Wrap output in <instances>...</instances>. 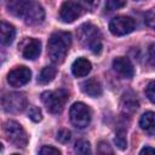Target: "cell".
Wrapping results in <instances>:
<instances>
[{
    "label": "cell",
    "mask_w": 155,
    "mask_h": 155,
    "mask_svg": "<svg viewBox=\"0 0 155 155\" xmlns=\"http://www.w3.org/2000/svg\"><path fill=\"white\" fill-rule=\"evenodd\" d=\"M7 8L8 12L17 17H21L29 25L39 24L45 18V11L42 6L36 1L15 0L7 4Z\"/></svg>",
    "instance_id": "6da1fadb"
},
{
    "label": "cell",
    "mask_w": 155,
    "mask_h": 155,
    "mask_svg": "<svg viewBox=\"0 0 155 155\" xmlns=\"http://www.w3.org/2000/svg\"><path fill=\"white\" fill-rule=\"evenodd\" d=\"M71 45V35L68 31H54L47 42V53L53 63H62Z\"/></svg>",
    "instance_id": "7a4b0ae2"
},
{
    "label": "cell",
    "mask_w": 155,
    "mask_h": 155,
    "mask_svg": "<svg viewBox=\"0 0 155 155\" xmlns=\"http://www.w3.org/2000/svg\"><path fill=\"white\" fill-rule=\"evenodd\" d=\"M78 38L80 42L88 47L94 54L102 52V35L99 29L92 23H85L78 29Z\"/></svg>",
    "instance_id": "3957f363"
},
{
    "label": "cell",
    "mask_w": 155,
    "mask_h": 155,
    "mask_svg": "<svg viewBox=\"0 0 155 155\" xmlns=\"http://www.w3.org/2000/svg\"><path fill=\"white\" fill-rule=\"evenodd\" d=\"M69 98V93L64 88L46 91L41 93V101L45 104L47 111L52 114H59L64 109V105Z\"/></svg>",
    "instance_id": "277c9868"
},
{
    "label": "cell",
    "mask_w": 155,
    "mask_h": 155,
    "mask_svg": "<svg viewBox=\"0 0 155 155\" xmlns=\"http://www.w3.org/2000/svg\"><path fill=\"white\" fill-rule=\"evenodd\" d=\"M4 132L6 136V139L12 143L15 147L24 148L28 143V136L24 128L13 120H7L4 124Z\"/></svg>",
    "instance_id": "5b68a950"
},
{
    "label": "cell",
    "mask_w": 155,
    "mask_h": 155,
    "mask_svg": "<svg viewBox=\"0 0 155 155\" xmlns=\"http://www.w3.org/2000/svg\"><path fill=\"white\" fill-rule=\"evenodd\" d=\"M69 117H70L71 124L75 127L85 128L88 126L91 121V110L86 104L81 102H76L70 107Z\"/></svg>",
    "instance_id": "8992f818"
},
{
    "label": "cell",
    "mask_w": 155,
    "mask_h": 155,
    "mask_svg": "<svg viewBox=\"0 0 155 155\" xmlns=\"http://www.w3.org/2000/svg\"><path fill=\"white\" fill-rule=\"evenodd\" d=\"M27 97L22 92H11L4 94L1 99L2 109L7 113H19L27 107Z\"/></svg>",
    "instance_id": "52a82bcc"
},
{
    "label": "cell",
    "mask_w": 155,
    "mask_h": 155,
    "mask_svg": "<svg viewBox=\"0 0 155 155\" xmlns=\"http://www.w3.org/2000/svg\"><path fill=\"white\" fill-rule=\"evenodd\" d=\"M134 19L128 16H116L109 23V30L113 35L122 36L134 30Z\"/></svg>",
    "instance_id": "ba28073f"
},
{
    "label": "cell",
    "mask_w": 155,
    "mask_h": 155,
    "mask_svg": "<svg viewBox=\"0 0 155 155\" xmlns=\"http://www.w3.org/2000/svg\"><path fill=\"white\" fill-rule=\"evenodd\" d=\"M86 11L82 2L76 1H65L62 4L59 10V18L64 23H71L78 19Z\"/></svg>",
    "instance_id": "9c48e42d"
},
{
    "label": "cell",
    "mask_w": 155,
    "mask_h": 155,
    "mask_svg": "<svg viewBox=\"0 0 155 155\" xmlns=\"http://www.w3.org/2000/svg\"><path fill=\"white\" fill-rule=\"evenodd\" d=\"M31 71L29 68L22 65L12 69L7 75V81L12 87H21L30 81Z\"/></svg>",
    "instance_id": "30bf717a"
},
{
    "label": "cell",
    "mask_w": 155,
    "mask_h": 155,
    "mask_svg": "<svg viewBox=\"0 0 155 155\" xmlns=\"http://www.w3.org/2000/svg\"><path fill=\"white\" fill-rule=\"evenodd\" d=\"M21 52L25 59H36L41 52V42L38 39L27 38L21 45Z\"/></svg>",
    "instance_id": "8fae6325"
},
{
    "label": "cell",
    "mask_w": 155,
    "mask_h": 155,
    "mask_svg": "<svg viewBox=\"0 0 155 155\" xmlns=\"http://www.w3.org/2000/svg\"><path fill=\"white\" fill-rule=\"evenodd\" d=\"M113 68L122 78L131 79L134 75L133 64L131 63V61L127 57H116L113 61Z\"/></svg>",
    "instance_id": "7c38bea8"
},
{
    "label": "cell",
    "mask_w": 155,
    "mask_h": 155,
    "mask_svg": "<svg viewBox=\"0 0 155 155\" xmlns=\"http://www.w3.org/2000/svg\"><path fill=\"white\" fill-rule=\"evenodd\" d=\"M138 107H139V103H138L137 96L133 92L128 91V92L124 93L122 99H121V109H122L124 114L131 115L138 109Z\"/></svg>",
    "instance_id": "4fadbf2b"
},
{
    "label": "cell",
    "mask_w": 155,
    "mask_h": 155,
    "mask_svg": "<svg viewBox=\"0 0 155 155\" xmlns=\"http://www.w3.org/2000/svg\"><path fill=\"white\" fill-rule=\"evenodd\" d=\"M92 69V64L88 59L84 58V57H80L78 59H75L71 64V73L76 78H82V76H86Z\"/></svg>",
    "instance_id": "5bb4252c"
},
{
    "label": "cell",
    "mask_w": 155,
    "mask_h": 155,
    "mask_svg": "<svg viewBox=\"0 0 155 155\" xmlns=\"http://www.w3.org/2000/svg\"><path fill=\"white\" fill-rule=\"evenodd\" d=\"M81 90L84 91V93H86L87 96L93 97V98L99 97L102 94V92H103L101 82L94 78H91V79L84 81L81 84Z\"/></svg>",
    "instance_id": "9a60e30c"
},
{
    "label": "cell",
    "mask_w": 155,
    "mask_h": 155,
    "mask_svg": "<svg viewBox=\"0 0 155 155\" xmlns=\"http://www.w3.org/2000/svg\"><path fill=\"white\" fill-rule=\"evenodd\" d=\"M140 128L149 136H155V113L147 111L140 116L139 120Z\"/></svg>",
    "instance_id": "2e32d148"
},
{
    "label": "cell",
    "mask_w": 155,
    "mask_h": 155,
    "mask_svg": "<svg viewBox=\"0 0 155 155\" xmlns=\"http://www.w3.org/2000/svg\"><path fill=\"white\" fill-rule=\"evenodd\" d=\"M0 31H1V44L4 46L11 45L12 41H13V39H15V35H16L15 27L12 24H10V23L1 22Z\"/></svg>",
    "instance_id": "e0dca14e"
},
{
    "label": "cell",
    "mask_w": 155,
    "mask_h": 155,
    "mask_svg": "<svg viewBox=\"0 0 155 155\" xmlns=\"http://www.w3.org/2000/svg\"><path fill=\"white\" fill-rule=\"evenodd\" d=\"M56 73H57V70L54 67H45L38 76V82L41 85H46V84L51 82L56 76Z\"/></svg>",
    "instance_id": "ac0fdd59"
},
{
    "label": "cell",
    "mask_w": 155,
    "mask_h": 155,
    "mask_svg": "<svg viewBox=\"0 0 155 155\" xmlns=\"http://www.w3.org/2000/svg\"><path fill=\"white\" fill-rule=\"evenodd\" d=\"M74 155H92L91 144L85 139L78 140L74 147Z\"/></svg>",
    "instance_id": "d6986e66"
},
{
    "label": "cell",
    "mask_w": 155,
    "mask_h": 155,
    "mask_svg": "<svg viewBox=\"0 0 155 155\" xmlns=\"http://www.w3.org/2000/svg\"><path fill=\"white\" fill-rule=\"evenodd\" d=\"M114 142H115V144L117 145L119 149H121V150L126 149V147H127V140H126L125 131H124V130H117V132H116V134H115V138H114Z\"/></svg>",
    "instance_id": "ffe728a7"
},
{
    "label": "cell",
    "mask_w": 155,
    "mask_h": 155,
    "mask_svg": "<svg viewBox=\"0 0 155 155\" xmlns=\"http://www.w3.org/2000/svg\"><path fill=\"white\" fill-rule=\"evenodd\" d=\"M97 155H114V151L107 142L102 140L97 145Z\"/></svg>",
    "instance_id": "44dd1931"
},
{
    "label": "cell",
    "mask_w": 155,
    "mask_h": 155,
    "mask_svg": "<svg viewBox=\"0 0 155 155\" xmlns=\"http://www.w3.org/2000/svg\"><path fill=\"white\" fill-rule=\"evenodd\" d=\"M144 23L148 27L155 29V7H153L149 11L145 12V15H144Z\"/></svg>",
    "instance_id": "7402d4cb"
},
{
    "label": "cell",
    "mask_w": 155,
    "mask_h": 155,
    "mask_svg": "<svg viewBox=\"0 0 155 155\" xmlns=\"http://www.w3.org/2000/svg\"><path fill=\"white\" fill-rule=\"evenodd\" d=\"M28 116H29L34 122H39V121H41V119H42L41 110H40L38 107H35V105H31V107L29 108V110H28Z\"/></svg>",
    "instance_id": "603a6c76"
},
{
    "label": "cell",
    "mask_w": 155,
    "mask_h": 155,
    "mask_svg": "<svg viewBox=\"0 0 155 155\" xmlns=\"http://www.w3.org/2000/svg\"><path fill=\"white\" fill-rule=\"evenodd\" d=\"M126 5V1H120V0H109L105 2V10L107 11H114L124 7Z\"/></svg>",
    "instance_id": "cb8c5ba5"
},
{
    "label": "cell",
    "mask_w": 155,
    "mask_h": 155,
    "mask_svg": "<svg viewBox=\"0 0 155 155\" xmlns=\"http://www.w3.org/2000/svg\"><path fill=\"white\" fill-rule=\"evenodd\" d=\"M145 96L148 99L155 104V81H150L145 87Z\"/></svg>",
    "instance_id": "d4e9b609"
},
{
    "label": "cell",
    "mask_w": 155,
    "mask_h": 155,
    "mask_svg": "<svg viewBox=\"0 0 155 155\" xmlns=\"http://www.w3.org/2000/svg\"><path fill=\"white\" fill-rule=\"evenodd\" d=\"M39 155H62L61 151L54 148V147H51V145H44L40 151H39Z\"/></svg>",
    "instance_id": "484cf974"
},
{
    "label": "cell",
    "mask_w": 155,
    "mask_h": 155,
    "mask_svg": "<svg viewBox=\"0 0 155 155\" xmlns=\"http://www.w3.org/2000/svg\"><path fill=\"white\" fill-rule=\"evenodd\" d=\"M57 140L58 142H61V143H67V142H69V139H70V132L68 131V130H59L58 131V133H57Z\"/></svg>",
    "instance_id": "4316f807"
},
{
    "label": "cell",
    "mask_w": 155,
    "mask_h": 155,
    "mask_svg": "<svg viewBox=\"0 0 155 155\" xmlns=\"http://www.w3.org/2000/svg\"><path fill=\"white\" fill-rule=\"evenodd\" d=\"M148 62L151 67L155 68V44H151L148 48Z\"/></svg>",
    "instance_id": "83f0119b"
},
{
    "label": "cell",
    "mask_w": 155,
    "mask_h": 155,
    "mask_svg": "<svg viewBox=\"0 0 155 155\" xmlns=\"http://www.w3.org/2000/svg\"><path fill=\"white\" fill-rule=\"evenodd\" d=\"M139 155H155V149L151 147H144L139 151Z\"/></svg>",
    "instance_id": "f1b7e54d"
},
{
    "label": "cell",
    "mask_w": 155,
    "mask_h": 155,
    "mask_svg": "<svg viewBox=\"0 0 155 155\" xmlns=\"http://www.w3.org/2000/svg\"><path fill=\"white\" fill-rule=\"evenodd\" d=\"M12 155H19V154H12Z\"/></svg>",
    "instance_id": "f546056e"
}]
</instances>
